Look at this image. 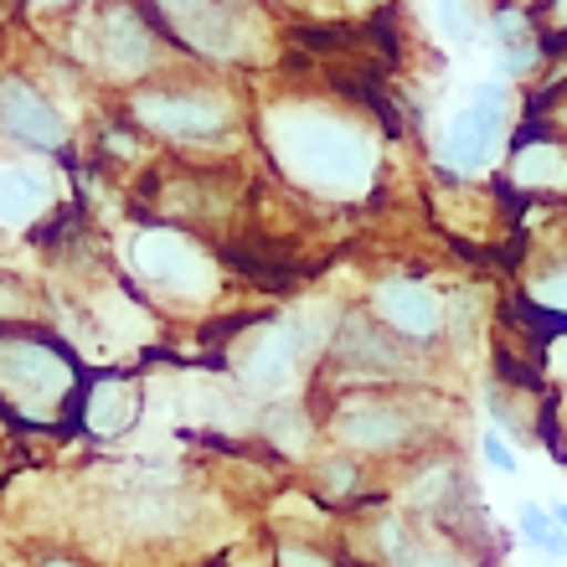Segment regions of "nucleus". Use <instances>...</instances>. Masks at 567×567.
I'll use <instances>...</instances> for the list:
<instances>
[{"mask_svg":"<svg viewBox=\"0 0 567 567\" xmlns=\"http://www.w3.org/2000/svg\"><path fill=\"white\" fill-rule=\"evenodd\" d=\"M89 372L58 336L31 326H0V413L27 429H58L78 419Z\"/></svg>","mask_w":567,"mask_h":567,"instance_id":"obj_1","label":"nucleus"},{"mask_svg":"<svg viewBox=\"0 0 567 567\" xmlns=\"http://www.w3.org/2000/svg\"><path fill=\"white\" fill-rule=\"evenodd\" d=\"M419 413L398 403L392 392H351L330 413V439L346 454H403L419 444Z\"/></svg>","mask_w":567,"mask_h":567,"instance_id":"obj_2","label":"nucleus"},{"mask_svg":"<svg viewBox=\"0 0 567 567\" xmlns=\"http://www.w3.org/2000/svg\"><path fill=\"white\" fill-rule=\"evenodd\" d=\"M284 155L299 165V176L310 186H351L367 171V145L357 130H346L336 120H299L284 135Z\"/></svg>","mask_w":567,"mask_h":567,"instance_id":"obj_3","label":"nucleus"},{"mask_svg":"<svg viewBox=\"0 0 567 567\" xmlns=\"http://www.w3.org/2000/svg\"><path fill=\"white\" fill-rule=\"evenodd\" d=\"M336 367L351 377H372V382H392V377H413V361H408V341L392 336L377 315L357 310L336 326V346H330Z\"/></svg>","mask_w":567,"mask_h":567,"instance_id":"obj_4","label":"nucleus"},{"mask_svg":"<svg viewBox=\"0 0 567 567\" xmlns=\"http://www.w3.org/2000/svg\"><path fill=\"white\" fill-rule=\"evenodd\" d=\"M135 264L155 289L165 295H207L212 289V258L202 254V243L186 233H145L135 248Z\"/></svg>","mask_w":567,"mask_h":567,"instance_id":"obj_5","label":"nucleus"},{"mask_svg":"<svg viewBox=\"0 0 567 567\" xmlns=\"http://www.w3.org/2000/svg\"><path fill=\"white\" fill-rule=\"evenodd\" d=\"M238 377L248 392H264V398H279V392L295 388L299 361H305V341L295 336L289 320H269V326L254 330V341L243 346L238 357Z\"/></svg>","mask_w":567,"mask_h":567,"instance_id":"obj_6","label":"nucleus"},{"mask_svg":"<svg viewBox=\"0 0 567 567\" xmlns=\"http://www.w3.org/2000/svg\"><path fill=\"white\" fill-rule=\"evenodd\" d=\"M372 315L392 336H403L408 346H423L444 336V299L419 279H382L372 295Z\"/></svg>","mask_w":567,"mask_h":567,"instance_id":"obj_7","label":"nucleus"},{"mask_svg":"<svg viewBox=\"0 0 567 567\" xmlns=\"http://www.w3.org/2000/svg\"><path fill=\"white\" fill-rule=\"evenodd\" d=\"M501 109H506V89H501V83L475 89L470 109L449 124V135H444V161L454 165V171H480V165L491 161L495 140H501V120H506Z\"/></svg>","mask_w":567,"mask_h":567,"instance_id":"obj_8","label":"nucleus"},{"mask_svg":"<svg viewBox=\"0 0 567 567\" xmlns=\"http://www.w3.org/2000/svg\"><path fill=\"white\" fill-rule=\"evenodd\" d=\"M145 413V388L140 377L130 372H104V377H89L83 388V403H78V419L93 439H124V433L140 423Z\"/></svg>","mask_w":567,"mask_h":567,"instance_id":"obj_9","label":"nucleus"},{"mask_svg":"<svg viewBox=\"0 0 567 567\" xmlns=\"http://www.w3.org/2000/svg\"><path fill=\"white\" fill-rule=\"evenodd\" d=\"M0 130L31 150H62V140H68L62 114L31 89L27 78H6L0 83Z\"/></svg>","mask_w":567,"mask_h":567,"instance_id":"obj_10","label":"nucleus"},{"mask_svg":"<svg viewBox=\"0 0 567 567\" xmlns=\"http://www.w3.org/2000/svg\"><path fill=\"white\" fill-rule=\"evenodd\" d=\"M140 120L165 130V135H186V140H212L227 130V109L196 93H145L140 99Z\"/></svg>","mask_w":567,"mask_h":567,"instance_id":"obj_11","label":"nucleus"},{"mask_svg":"<svg viewBox=\"0 0 567 567\" xmlns=\"http://www.w3.org/2000/svg\"><path fill=\"white\" fill-rule=\"evenodd\" d=\"M150 52H155V37H150V27L140 21V11H130V6H114L104 21V42H99V58H104V68L114 78H135L150 68Z\"/></svg>","mask_w":567,"mask_h":567,"instance_id":"obj_12","label":"nucleus"},{"mask_svg":"<svg viewBox=\"0 0 567 567\" xmlns=\"http://www.w3.org/2000/svg\"><path fill=\"white\" fill-rule=\"evenodd\" d=\"M511 176L522 181L526 192H567V155L557 145L526 140V145H516V165H511Z\"/></svg>","mask_w":567,"mask_h":567,"instance_id":"obj_13","label":"nucleus"},{"mask_svg":"<svg viewBox=\"0 0 567 567\" xmlns=\"http://www.w3.org/2000/svg\"><path fill=\"white\" fill-rule=\"evenodd\" d=\"M516 537H522L526 547H537L542 557H553V563H563V557H567V532L557 526L553 506L522 501V506H516Z\"/></svg>","mask_w":567,"mask_h":567,"instance_id":"obj_14","label":"nucleus"},{"mask_svg":"<svg viewBox=\"0 0 567 567\" xmlns=\"http://www.w3.org/2000/svg\"><path fill=\"white\" fill-rule=\"evenodd\" d=\"M264 439H269L274 449H284V454H305V444L315 439L310 408H299V403H269V413H264Z\"/></svg>","mask_w":567,"mask_h":567,"instance_id":"obj_15","label":"nucleus"},{"mask_svg":"<svg viewBox=\"0 0 567 567\" xmlns=\"http://www.w3.org/2000/svg\"><path fill=\"white\" fill-rule=\"evenodd\" d=\"M47 202V186L31 171H0V223H27Z\"/></svg>","mask_w":567,"mask_h":567,"instance_id":"obj_16","label":"nucleus"},{"mask_svg":"<svg viewBox=\"0 0 567 567\" xmlns=\"http://www.w3.org/2000/svg\"><path fill=\"white\" fill-rule=\"evenodd\" d=\"M320 491L326 495H357V485H361V470L351 464V454H341V460H330V464H320Z\"/></svg>","mask_w":567,"mask_h":567,"instance_id":"obj_17","label":"nucleus"},{"mask_svg":"<svg viewBox=\"0 0 567 567\" xmlns=\"http://www.w3.org/2000/svg\"><path fill=\"white\" fill-rule=\"evenodd\" d=\"M480 454H485V464H491V470H501V475H516V470H522L516 449H511V439L501 429H485V433H480Z\"/></svg>","mask_w":567,"mask_h":567,"instance_id":"obj_18","label":"nucleus"},{"mask_svg":"<svg viewBox=\"0 0 567 567\" xmlns=\"http://www.w3.org/2000/svg\"><path fill=\"white\" fill-rule=\"evenodd\" d=\"M495 42L501 47H522L532 42V21H526V11H495Z\"/></svg>","mask_w":567,"mask_h":567,"instance_id":"obj_19","label":"nucleus"},{"mask_svg":"<svg viewBox=\"0 0 567 567\" xmlns=\"http://www.w3.org/2000/svg\"><path fill=\"white\" fill-rule=\"evenodd\" d=\"M532 68H537V42L501 47V73H506V78H526Z\"/></svg>","mask_w":567,"mask_h":567,"instance_id":"obj_20","label":"nucleus"},{"mask_svg":"<svg viewBox=\"0 0 567 567\" xmlns=\"http://www.w3.org/2000/svg\"><path fill=\"white\" fill-rule=\"evenodd\" d=\"M279 567H341V563H330L326 553L299 547V542H279Z\"/></svg>","mask_w":567,"mask_h":567,"instance_id":"obj_21","label":"nucleus"},{"mask_svg":"<svg viewBox=\"0 0 567 567\" xmlns=\"http://www.w3.org/2000/svg\"><path fill=\"white\" fill-rule=\"evenodd\" d=\"M439 11H444V27L454 37H470V16H464V0H439Z\"/></svg>","mask_w":567,"mask_h":567,"instance_id":"obj_22","label":"nucleus"},{"mask_svg":"<svg viewBox=\"0 0 567 567\" xmlns=\"http://www.w3.org/2000/svg\"><path fill=\"white\" fill-rule=\"evenodd\" d=\"M42 567H89V563H78V557H58V553H52V557H42Z\"/></svg>","mask_w":567,"mask_h":567,"instance_id":"obj_23","label":"nucleus"},{"mask_svg":"<svg viewBox=\"0 0 567 567\" xmlns=\"http://www.w3.org/2000/svg\"><path fill=\"white\" fill-rule=\"evenodd\" d=\"M553 516H557V526H563V532H567V501H557V506H553Z\"/></svg>","mask_w":567,"mask_h":567,"instance_id":"obj_24","label":"nucleus"},{"mask_svg":"<svg viewBox=\"0 0 567 567\" xmlns=\"http://www.w3.org/2000/svg\"><path fill=\"white\" fill-rule=\"evenodd\" d=\"M553 16L557 21H567V0H553Z\"/></svg>","mask_w":567,"mask_h":567,"instance_id":"obj_25","label":"nucleus"}]
</instances>
